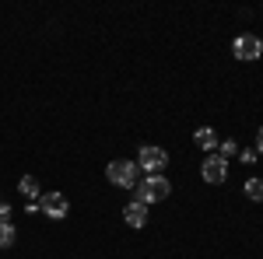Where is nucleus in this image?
<instances>
[{
  "instance_id": "obj_1",
  "label": "nucleus",
  "mask_w": 263,
  "mask_h": 259,
  "mask_svg": "<svg viewBox=\"0 0 263 259\" xmlns=\"http://www.w3.org/2000/svg\"><path fill=\"white\" fill-rule=\"evenodd\" d=\"M105 179L120 189H134L137 186V161H126V158H116L105 165Z\"/></svg>"
},
{
  "instance_id": "obj_2",
  "label": "nucleus",
  "mask_w": 263,
  "mask_h": 259,
  "mask_svg": "<svg viewBox=\"0 0 263 259\" xmlns=\"http://www.w3.org/2000/svg\"><path fill=\"white\" fill-rule=\"evenodd\" d=\"M168 193H172V186H168V179H165V175H147V179L141 182V189H137V203L151 207V203L165 200Z\"/></svg>"
},
{
  "instance_id": "obj_3",
  "label": "nucleus",
  "mask_w": 263,
  "mask_h": 259,
  "mask_svg": "<svg viewBox=\"0 0 263 259\" xmlns=\"http://www.w3.org/2000/svg\"><path fill=\"white\" fill-rule=\"evenodd\" d=\"M137 168H147L151 175H158L162 168H168V151L155 147V144H144L141 154H137Z\"/></svg>"
},
{
  "instance_id": "obj_4",
  "label": "nucleus",
  "mask_w": 263,
  "mask_h": 259,
  "mask_svg": "<svg viewBox=\"0 0 263 259\" xmlns=\"http://www.w3.org/2000/svg\"><path fill=\"white\" fill-rule=\"evenodd\" d=\"M200 175H203V182H211V186L224 182V179H228V158H221L218 151H214V154H207L203 165H200Z\"/></svg>"
},
{
  "instance_id": "obj_5",
  "label": "nucleus",
  "mask_w": 263,
  "mask_h": 259,
  "mask_svg": "<svg viewBox=\"0 0 263 259\" xmlns=\"http://www.w3.org/2000/svg\"><path fill=\"white\" fill-rule=\"evenodd\" d=\"M232 56L235 60H260L263 56V42L253 35V32H246V35H239V39L232 42Z\"/></svg>"
},
{
  "instance_id": "obj_6",
  "label": "nucleus",
  "mask_w": 263,
  "mask_h": 259,
  "mask_svg": "<svg viewBox=\"0 0 263 259\" xmlns=\"http://www.w3.org/2000/svg\"><path fill=\"white\" fill-rule=\"evenodd\" d=\"M39 210L46 214V217H53V221H63L67 210H70V200L63 196V193H42L39 196Z\"/></svg>"
},
{
  "instance_id": "obj_7",
  "label": "nucleus",
  "mask_w": 263,
  "mask_h": 259,
  "mask_svg": "<svg viewBox=\"0 0 263 259\" xmlns=\"http://www.w3.org/2000/svg\"><path fill=\"white\" fill-rule=\"evenodd\" d=\"M123 221H126L130 228H144V224H147V207H144V203H137V200H134V203H126Z\"/></svg>"
},
{
  "instance_id": "obj_8",
  "label": "nucleus",
  "mask_w": 263,
  "mask_h": 259,
  "mask_svg": "<svg viewBox=\"0 0 263 259\" xmlns=\"http://www.w3.org/2000/svg\"><path fill=\"white\" fill-rule=\"evenodd\" d=\"M193 140H197V147H200V151H214V147L221 144V140H218V133H214L211 126H200V130L193 133Z\"/></svg>"
},
{
  "instance_id": "obj_9",
  "label": "nucleus",
  "mask_w": 263,
  "mask_h": 259,
  "mask_svg": "<svg viewBox=\"0 0 263 259\" xmlns=\"http://www.w3.org/2000/svg\"><path fill=\"white\" fill-rule=\"evenodd\" d=\"M18 193L21 196H28V200H39L42 196V189H39V182L32 179V175H25V179L18 182Z\"/></svg>"
},
{
  "instance_id": "obj_10",
  "label": "nucleus",
  "mask_w": 263,
  "mask_h": 259,
  "mask_svg": "<svg viewBox=\"0 0 263 259\" xmlns=\"http://www.w3.org/2000/svg\"><path fill=\"white\" fill-rule=\"evenodd\" d=\"M18 242V231H14V224L11 221H0V249H11Z\"/></svg>"
},
{
  "instance_id": "obj_11",
  "label": "nucleus",
  "mask_w": 263,
  "mask_h": 259,
  "mask_svg": "<svg viewBox=\"0 0 263 259\" xmlns=\"http://www.w3.org/2000/svg\"><path fill=\"white\" fill-rule=\"evenodd\" d=\"M246 196L253 203H263V179H249L246 182Z\"/></svg>"
},
{
  "instance_id": "obj_12",
  "label": "nucleus",
  "mask_w": 263,
  "mask_h": 259,
  "mask_svg": "<svg viewBox=\"0 0 263 259\" xmlns=\"http://www.w3.org/2000/svg\"><path fill=\"white\" fill-rule=\"evenodd\" d=\"M218 147H221V151H218L221 158H228V154H235V151H239V144H235V140H221Z\"/></svg>"
},
{
  "instance_id": "obj_13",
  "label": "nucleus",
  "mask_w": 263,
  "mask_h": 259,
  "mask_svg": "<svg viewBox=\"0 0 263 259\" xmlns=\"http://www.w3.org/2000/svg\"><path fill=\"white\" fill-rule=\"evenodd\" d=\"M0 221H11V203L0 200Z\"/></svg>"
},
{
  "instance_id": "obj_14",
  "label": "nucleus",
  "mask_w": 263,
  "mask_h": 259,
  "mask_svg": "<svg viewBox=\"0 0 263 259\" xmlns=\"http://www.w3.org/2000/svg\"><path fill=\"white\" fill-rule=\"evenodd\" d=\"M256 154H263V126H260V133H256Z\"/></svg>"
}]
</instances>
